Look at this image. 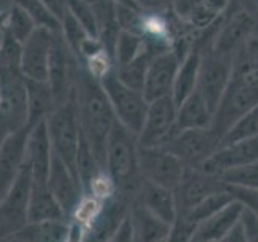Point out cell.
<instances>
[{
    "mask_svg": "<svg viewBox=\"0 0 258 242\" xmlns=\"http://www.w3.org/2000/svg\"><path fill=\"white\" fill-rule=\"evenodd\" d=\"M100 84L107 92L118 123L127 128L131 133L139 134L149 110V102L145 100L144 94L119 81L115 70L105 76Z\"/></svg>",
    "mask_w": 258,
    "mask_h": 242,
    "instance_id": "cell-6",
    "label": "cell"
},
{
    "mask_svg": "<svg viewBox=\"0 0 258 242\" xmlns=\"http://www.w3.org/2000/svg\"><path fill=\"white\" fill-rule=\"evenodd\" d=\"M0 119L12 133L28 126V87L20 67L0 65Z\"/></svg>",
    "mask_w": 258,
    "mask_h": 242,
    "instance_id": "cell-5",
    "label": "cell"
},
{
    "mask_svg": "<svg viewBox=\"0 0 258 242\" xmlns=\"http://www.w3.org/2000/svg\"><path fill=\"white\" fill-rule=\"evenodd\" d=\"M53 160V149L47 133L45 121H40L29 129L26 144V163L32 174V184L47 186Z\"/></svg>",
    "mask_w": 258,
    "mask_h": 242,
    "instance_id": "cell-19",
    "label": "cell"
},
{
    "mask_svg": "<svg viewBox=\"0 0 258 242\" xmlns=\"http://www.w3.org/2000/svg\"><path fill=\"white\" fill-rule=\"evenodd\" d=\"M137 158H139L137 134L115 121L105 144L103 168L116 183V191L133 192L139 188L142 174L139 173Z\"/></svg>",
    "mask_w": 258,
    "mask_h": 242,
    "instance_id": "cell-3",
    "label": "cell"
},
{
    "mask_svg": "<svg viewBox=\"0 0 258 242\" xmlns=\"http://www.w3.org/2000/svg\"><path fill=\"white\" fill-rule=\"evenodd\" d=\"M200 58H202V52L199 48H192L182 58L179 68H177L174 84H173V92H171V99L174 100L176 107L181 105L197 89Z\"/></svg>",
    "mask_w": 258,
    "mask_h": 242,
    "instance_id": "cell-25",
    "label": "cell"
},
{
    "mask_svg": "<svg viewBox=\"0 0 258 242\" xmlns=\"http://www.w3.org/2000/svg\"><path fill=\"white\" fill-rule=\"evenodd\" d=\"M36 23L31 18V15L24 10V8L18 4L12 5L7 15V23H5V31L8 34H12L16 40H20L23 44L32 32L36 29Z\"/></svg>",
    "mask_w": 258,
    "mask_h": 242,
    "instance_id": "cell-29",
    "label": "cell"
},
{
    "mask_svg": "<svg viewBox=\"0 0 258 242\" xmlns=\"http://www.w3.org/2000/svg\"><path fill=\"white\" fill-rule=\"evenodd\" d=\"M224 184L218 176L207 174L202 169L187 168L182 176L179 186L174 189L176 199V215H189L202 200H205L210 194L221 191Z\"/></svg>",
    "mask_w": 258,
    "mask_h": 242,
    "instance_id": "cell-15",
    "label": "cell"
},
{
    "mask_svg": "<svg viewBox=\"0 0 258 242\" xmlns=\"http://www.w3.org/2000/svg\"><path fill=\"white\" fill-rule=\"evenodd\" d=\"M102 165L97 160L95 153L92 152L91 145L86 142V139L81 136V142H79V149H78V157H76V174L79 177L81 184H83V189L86 194L87 186L91 184L92 177L102 171Z\"/></svg>",
    "mask_w": 258,
    "mask_h": 242,
    "instance_id": "cell-30",
    "label": "cell"
},
{
    "mask_svg": "<svg viewBox=\"0 0 258 242\" xmlns=\"http://www.w3.org/2000/svg\"><path fill=\"white\" fill-rule=\"evenodd\" d=\"M165 147L179 158L185 168L199 169L220 147V139L210 128L177 131Z\"/></svg>",
    "mask_w": 258,
    "mask_h": 242,
    "instance_id": "cell-10",
    "label": "cell"
},
{
    "mask_svg": "<svg viewBox=\"0 0 258 242\" xmlns=\"http://www.w3.org/2000/svg\"><path fill=\"white\" fill-rule=\"evenodd\" d=\"M139 10L144 12H158V13H166L171 12L174 0H136Z\"/></svg>",
    "mask_w": 258,
    "mask_h": 242,
    "instance_id": "cell-41",
    "label": "cell"
},
{
    "mask_svg": "<svg viewBox=\"0 0 258 242\" xmlns=\"http://www.w3.org/2000/svg\"><path fill=\"white\" fill-rule=\"evenodd\" d=\"M190 242H204V240H202V239H199L197 236H194V239H192Z\"/></svg>",
    "mask_w": 258,
    "mask_h": 242,
    "instance_id": "cell-50",
    "label": "cell"
},
{
    "mask_svg": "<svg viewBox=\"0 0 258 242\" xmlns=\"http://www.w3.org/2000/svg\"><path fill=\"white\" fill-rule=\"evenodd\" d=\"M29 223L45 221V220H68L63 208L52 196L47 186L32 184L29 199Z\"/></svg>",
    "mask_w": 258,
    "mask_h": 242,
    "instance_id": "cell-27",
    "label": "cell"
},
{
    "mask_svg": "<svg viewBox=\"0 0 258 242\" xmlns=\"http://www.w3.org/2000/svg\"><path fill=\"white\" fill-rule=\"evenodd\" d=\"M4 32H5V29H4V31H0V44H2V39H4Z\"/></svg>",
    "mask_w": 258,
    "mask_h": 242,
    "instance_id": "cell-52",
    "label": "cell"
},
{
    "mask_svg": "<svg viewBox=\"0 0 258 242\" xmlns=\"http://www.w3.org/2000/svg\"><path fill=\"white\" fill-rule=\"evenodd\" d=\"M220 242H248L247 237H245V232H244V228H242V224L239 223L236 228H234L231 232H228L226 236L220 240Z\"/></svg>",
    "mask_w": 258,
    "mask_h": 242,
    "instance_id": "cell-44",
    "label": "cell"
},
{
    "mask_svg": "<svg viewBox=\"0 0 258 242\" xmlns=\"http://www.w3.org/2000/svg\"><path fill=\"white\" fill-rule=\"evenodd\" d=\"M181 62L182 58L173 48L157 53L150 60L142 86V94L149 103L158 99H165V97H171L174 78Z\"/></svg>",
    "mask_w": 258,
    "mask_h": 242,
    "instance_id": "cell-13",
    "label": "cell"
},
{
    "mask_svg": "<svg viewBox=\"0 0 258 242\" xmlns=\"http://www.w3.org/2000/svg\"><path fill=\"white\" fill-rule=\"evenodd\" d=\"M47 188L52 192V196L63 208L64 215L71 220L73 212L76 210L81 199L84 197V189L79 177L63 163V161L53 153L50 173H48Z\"/></svg>",
    "mask_w": 258,
    "mask_h": 242,
    "instance_id": "cell-17",
    "label": "cell"
},
{
    "mask_svg": "<svg viewBox=\"0 0 258 242\" xmlns=\"http://www.w3.org/2000/svg\"><path fill=\"white\" fill-rule=\"evenodd\" d=\"M258 32V20L255 8L229 10L218 29L213 44L208 50H213L228 58H234L247 40Z\"/></svg>",
    "mask_w": 258,
    "mask_h": 242,
    "instance_id": "cell-8",
    "label": "cell"
},
{
    "mask_svg": "<svg viewBox=\"0 0 258 242\" xmlns=\"http://www.w3.org/2000/svg\"><path fill=\"white\" fill-rule=\"evenodd\" d=\"M137 166L144 179L171 191L179 186L187 169L182 161L166 147H139Z\"/></svg>",
    "mask_w": 258,
    "mask_h": 242,
    "instance_id": "cell-9",
    "label": "cell"
},
{
    "mask_svg": "<svg viewBox=\"0 0 258 242\" xmlns=\"http://www.w3.org/2000/svg\"><path fill=\"white\" fill-rule=\"evenodd\" d=\"M70 220H45L28 223L16 234L21 242H67Z\"/></svg>",
    "mask_w": 258,
    "mask_h": 242,
    "instance_id": "cell-26",
    "label": "cell"
},
{
    "mask_svg": "<svg viewBox=\"0 0 258 242\" xmlns=\"http://www.w3.org/2000/svg\"><path fill=\"white\" fill-rule=\"evenodd\" d=\"M144 50H145V39L141 34H136V32H129V31H119L115 47H113L115 68L131 63Z\"/></svg>",
    "mask_w": 258,
    "mask_h": 242,
    "instance_id": "cell-28",
    "label": "cell"
},
{
    "mask_svg": "<svg viewBox=\"0 0 258 242\" xmlns=\"http://www.w3.org/2000/svg\"><path fill=\"white\" fill-rule=\"evenodd\" d=\"M42 4L48 8V12H50L58 21H61L64 13L68 12L67 0H42Z\"/></svg>",
    "mask_w": 258,
    "mask_h": 242,
    "instance_id": "cell-43",
    "label": "cell"
},
{
    "mask_svg": "<svg viewBox=\"0 0 258 242\" xmlns=\"http://www.w3.org/2000/svg\"><path fill=\"white\" fill-rule=\"evenodd\" d=\"M231 200H234V197L228 192V189H226V186H224L221 191L210 194V196L205 200H202L189 215H184V216H187L189 220H192L199 226V223H202L204 220H207V218L215 215L216 212H220V210L228 205Z\"/></svg>",
    "mask_w": 258,
    "mask_h": 242,
    "instance_id": "cell-33",
    "label": "cell"
},
{
    "mask_svg": "<svg viewBox=\"0 0 258 242\" xmlns=\"http://www.w3.org/2000/svg\"><path fill=\"white\" fill-rule=\"evenodd\" d=\"M45 125L53 153L76 174V157L81 142V128L75 94L67 102L56 105L53 111L47 116Z\"/></svg>",
    "mask_w": 258,
    "mask_h": 242,
    "instance_id": "cell-4",
    "label": "cell"
},
{
    "mask_svg": "<svg viewBox=\"0 0 258 242\" xmlns=\"http://www.w3.org/2000/svg\"><path fill=\"white\" fill-rule=\"evenodd\" d=\"M134 242H136V240H134Z\"/></svg>",
    "mask_w": 258,
    "mask_h": 242,
    "instance_id": "cell-56",
    "label": "cell"
},
{
    "mask_svg": "<svg viewBox=\"0 0 258 242\" xmlns=\"http://www.w3.org/2000/svg\"><path fill=\"white\" fill-rule=\"evenodd\" d=\"M32 191V174L28 163L21 169L13 186L0 200V239L15 237L29 223V199Z\"/></svg>",
    "mask_w": 258,
    "mask_h": 242,
    "instance_id": "cell-7",
    "label": "cell"
},
{
    "mask_svg": "<svg viewBox=\"0 0 258 242\" xmlns=\"http://www.w3.org/2000/svg\"><path fill=\"white\" fill-rule=\"evenodd\" d=\"M258 105V65L236 55L232 75L220 103L213 113L210 129L221 139L236 121Z\"/></svg>",
    "mask_w": 258,
    "mask_h": 242,
    "instance_id": "cell-2",
    "label": "cell"
},
{
    "mask_svg": "<svg viewBox=\"0 0 258 242\" xmlns=\"http://www.w3.org/2000/svg\"><path fill=\"white\" fill-rule=\"evenodd\" d=\"M28 87V126L45 121L55 108V99L47 81L26 79Z\"/></svg>",
    "mask_w": 258,
    "mask_h": 242,
    "instance_id": "cell-24",
    "label": "cell"
},
{
    "mask_svg": "<svg viewBox=\"0 0 258 242\" xmlns=\"http://www.w3.org/2000/svg\"><path fill=\"white\" fill-rule=\"evenodd\" d=\"M5 242H21V240H20L18 237H16V236H15V237H12V239H8V240H5Z\"/></svg>",
    "mask_w": 258,
    "mask_h": 242,
    "instance_id": "cell-49",
    "label": "cell"
},
{
    "mask_svg": "<svg viewBox=\"0 0 258 242\" xmlns=\"http://www.w3.org/2000/svg\"><path fill=\"white\" fill-rule=\"evenodd\" d=\"M255 15H256V20H258V2L255 4Z\"/></svg>",
    "mask_w": 258,
    "mask_h": 242,
    "instance_id": "cell-51",
    "label": "cell"
},
{
    "mask_svg": "<svg viewBox=\"0 0 258 242\" xmlns=\"http://www.w3.org/2000/svg\"><path fill=\"white\" fill-rule=\"evenodd\" d=\"M0 242H5V240H2V239H0Z\"/></svg>",
    "mask_w": 258,
    "mask_h": 242,
    "instance_id": "cell-53",
    "label": "cell"
},
{
    "mask_svg": "<svg viewBox=\"0 0 258 242\" xmlns=\"http://www.w3.org/2000/svg\"><path fill=\"white\" fill-rule=\"evenodd\" d=\"M81 62H83L86 71L97 81H102L105 76L110 75V73L115 70V62H113V56L107 48H102V50L87 56V58Z\"/></svg>",
    "mask_w": 258,
    "mask_h": 242,
    "instance_id": "cell-36",
    "label": "cell"
},
{
    "mask_svg": "<svg viewBox=\"0 0 258 242\" xmlns=\"http://www.w3.org/2000/svg\"><path fill=\"white\" fill-rule=\"evenodd\" d=\"M258 137V105L252 108L244 116H240L228 133L224 134L220 145L232 144L239 141H248Z\"/></svg>",
    "mask_w": 258,
    "mask_h": 242,
    "instance_id": "cell-31",
    "label": "cell"
},
{
    "mask_svg": "<svg viewBox=\"0 0 258 242\" xmlns=\"http://www.w3.org/2000/svg\"><path fill=\"white\" fill-rule=\"evenodd\" d=\"M258 160V137L220 145L199 169L207 174L220 176L232 168H239Z\"/></svg>",
    "mask_w": 258,
    "mask_h": 242,
    "instance_id": "cell-18",
    "label": "cell"
},
{
    "mask_svg": "<svg viewBox=\"0 0 258 242\" xmlns=\"http://www.w3.org/2000/svg\"><path fill=\"white\" fill-rule=\"evenodd\" d=\"M242 212H244V205L236 199L231 200L220 212L199 223L196 236L204 242H220L240 223Z\"/></svg>",
    "mask_w": 258,
    "mask_h": 242,
    "instance_id": "cell-21",
    "label": "cell"
},
{
    "mask_svg": "<svg viewBox=\"0 0 258 242\" xmlns=\"http://www.w3.org/2000/svg\"><path fill=\"white\" fill-rule=\"evenodd\" d=\"M161 242H165V240H161Z\"/></svg>",
    "mask_w": 258,
    "mask_h": 242,
    "instance_id": "cell-55",
    "label": "cell"
},
{
    "mask_svg": "<svg viewBox=\"0 0 258 242\" xmlns=\"http://www.w3.org/2000/svg\"><path fill=\"white\" fill-rule=\"evenodd\" d=\"M129 216L133 221L136 242H161L166 239L169 224L158 220L142 205L133 202L129 207Z\"/></svg>",
    "mask_w": 258,
    "mask_h": 242,
    "instance_id": "cell-23",
    "label": "cell"
},
{
    "mask_svg": "<svg viewBox=\"0 0 258 242\" xmlns=\"http://www.w3.org/2000/svg\"><path fill=\"white\" fill-rule=\"evenodd\" d=\"M240 224L244 228L245 237L248 242H258V216L244 208L240 216Z\"/></svg>",
    "mask_w": 258,
    "mask_h": 242,
    "instance_id": "cell-39",
    "label": "cell"
},
{
    "mask_svg": "<svg viewBox=\"0 0 258 242\" xmlns=\"http://www.w3.org/2000/svg\"><path fill=\"white\" fill-rule=\"evenodd\" d=\"M237 55L242 56V58H245L250 63L258 65V32L247 40L244 47L237 52Z\"/></svg>",
    "mask_w": 258,
    "mask_h": 242,
    "instance_id": "cell-42",
    "label": "cell"
},
{
    "mask_svg": "<svg viewBox=\"0 0 258 242\" xmlns=\"http://www.w3.org/2000/svg\"><path fill=\"white\" fill-rule=\"evenodd\" d=\"M134 202L142 205L145 210H149L152 215H155L158 220L166 224H171L177 213L174 191L163 188V186L153 184L147 179L142 181L141 189L137 192Z\"/></svg>",
    "mask_w": 258,
    "mask_h": 242,
    "instance_id": "cell-20",
    "label": "cell"
},
{
    "mask_svg": "<svg viewBox=\"0 0 258 242\" xmlns=\"http://www.w3.org/2000/svg\"><path fill=\"white\" fill-rule=\"evenodd\" d=\"M107 242H134V229H133V221L131 216H127L119 224V228L115 231V234L107 240Z\"/></svg>",
    "mask_w": 258,
    "mask_h": 242,
    "instance_id": "cell-40",
    "label": "cell"
},
{
    "mask_svg": "<svg viewBox=\"0 0 258 242\" xmlns=\"http://www.w3.org/2000/svg\"><path fill=\"white\" fill-rule=\"evenodd\" d=\"M224 186L231 196L244 205L245 210H248V212H252L255 216H258V191L239 188V186H229V184H224Z\"/></svg>",
    "mask_w": 258,
    "mask_h": 242,
    "instance_id": "cell-38",
    "label": "cell"
},
{
    "mask_svg": "<svg viewBox=\"0 0 258 242\" xmlns=\"http://www.w3.org/2000/svg\"><path fill=\"white\" fill-rule=\"evenodd\" d=\"M10 133H12L10 129H8V128H7V125L4 123L2 119H0V147H2L4 141L7 139V136L10 134Z\"/></svg>",
    "mask_w": 258,
    "mask_h": 242,
    "instance_id": "cell-46",
    "label": "cell"
},
{
    "mask_svg": "<svg viewBox=\"0 0 258 242\" xmlns=\"http://www.w3.org/2000/svg\"><path fill=\"white\" fill-rule=\"evenodd\" d=\"M240 8H255V0H231L229 10H240Z\"/></svg>",
    "mask_w": 258,
    "mask_h": 242,
    "instance_id": "cell-45",
    "label": "cell"
},
{
    "mask_svg": "<svg viewBox=\"0 0 258 242\" xmlns=\"http://www.w3.org/2000/svg\"><path fill=\"white\" fill-rule=\"evenodd\" d=\"M213 113L208 108L207 102L200 92L194 91L181 105H177V116H176V133L184 129H199L210 128L212 125Z\"/></svg>",
    "mask_w": 258,
    "mask_h": 242,
    "instance_id": "cell-22",
    "label": "cell"
},
{
    "mask_svg": "<svg viewBox=\"0 0 258 242\" xmlns=\"http://www.w3.org/2000/svg\"><path fill=\"white\" fill-rule=\"evenodd\" d=\"M177 107L171 97L149 103L144 126L137 134L139 147H165L176 134Z\"/></svg>",
    "mask_w": 258,
    "mask_h": 242,
    "instance_id": "cell-12",
    "label": "cell"
},
{
    "mask_svg": "<svg viewBox=\"0 0 258 242\" xmlns=\"http://www.w3.org/2000/svg\"><path fill=\"white\" fill-rule=\"evenodd\" d=\"M55 34L56 32H52L50 29L37 26L34 32L23 42L21 73L26 76V79L47 81Z\"/></svg>",
    "mask_w": 258,
    "mask_h": 242,
    "instance_id": "cell-14",
    "label": "cell"
},
{
    "mask_svg": "<svg viewBox=\"0 0 258 242\" xmlns=\"http://www.w3.org/2000/svg\"><path fill=\"white\" fill-rule=\"evenodd\" d=\"M232 75V60L213 50L202 52L197 91L204 97L208 108L215 113L218 103L228 87Z\"/></svg>",
    "mask_w": 258,
    "mask_h": 242,
    "instance_id": "cell-11",
    "label": "cell"
},
{
    "mask_svg": "<svg viewBox=\"0 0 258 242\" xmlns=\"http://www.w3.org/2000/svg\"><path fill=\"white\" fill-rule=\"evenodd\" d=\"M256 2H258V0H255V4H256Z\"/></svg>",
    "mask_w": 258,
    "mask_h": 242,
    "instance_id": "cell-54",
    "label": "cell"
},
{
    "mask_svg": "<svg viewBox=\"0 0 258 242\" xmlns=\"http://www.w3.org/2000/svg\"><path fill=\"white\" fill-rule=\"evenodd\" d=\"M75 99L81 136L91 145L92 152L103 168L105 144H107L108 134L115 125L116 116L100 81L89 75L81 60L78 63L75 79Z\"/></svg>",
    "mask_w": 258,
    "mask_h": 242,
    "instance_id": "cell-1",
    "label": "cell"
},
{
    "mask_svg": "<svg viewBox=\"0 0 258 242\" xmlns=\"http://www.w3.org/2000/svg\"><path fill=\"white\" fill-rule=\"evenodd\" d=\"M218 177H220V181L224 184L258 191V160L244 166L232 168L229 171L220 174Z\"/></svg>",
    "mask_w": 258,
    "mask_h": 242,
    "instance_id": "cell-34",
    "label": "cell"
},
{
    "mask_svg": "<svg viewBox=\"0 0 258 242\" xmlns=\"http://www.w3.org/2000/svg\"><path fill=\"white\" fill-rule=\"evenodd\" d=\"M29 126L10 133L0 147V200L10 191L21 169L26 165V144Z\"/></svg>",
    "mask_w": 258,
    "mask_h": 242,
    "instance_id": "cell-16",
    "label": "cell"
},
{
    "mask_svg": "<svg viewBox=\"0 0 258 242\" xmlns=\"http://www.w3.org/2000/svg\"><path fill=\"white\" fill-rule=\"evenodd\" d=\"M197 224L184 215H176L174 221L169 224V231L165 242H190L196 236Z\"/></svg>",
    "mask_w": 258,
    "mask_h": 242,
    "instance_id": "cell-37",
    "label": "cell"
},
{
    "mask_svg": "<svg viewBox=\"0 0 258 242\" xmlns=\"http://www.w3.org/2000/svg\"><path fill=\"white\" fill-rule=\"evenodd\" d=\"M60 34L64 40V44L70 47V50L75 53V56L79 58V52L83 48L84 42L92 37L89 32L84 29V26L78 21V18L71 12H67L63 16V20L60 21Z\"/></svg>",
    "mask_w": 258,
    "mask_h": 242,
    "instance_id": "cell-32",
    "label": "cell"
},
{
    "mask_svg": "<svg viewBox=\"0 0 258 242\" xmlns=\"http://www.w3.org/2000/svg\"><path fill=\"white\" fill-rule=\"evenodd\" d=\"M113 4L116 5H121V7H129V8H137L139 10V7H137L136 0H111Z\"/></svg>",
    "mask_w": 258,
    "mask_h": 242,
    "instance_id": "cell-47",
    "label": "cell"
},
{
    "mask_svg": "<svg viewBox=\"0 0 258 242\" xmlns=\"http://www.w3.org/2000/svg\"><path fill=\"white\" fill-rule=\"evenodd\" d=\"M7 15H8V13H2V12H0V31H4V29H5Z\"/></svg>",
    "mask_w": 258,
    "mask_h": 242,
    "instance_id": "cell-48",
    "label": "cell"
},
{
    "mask_svg": "<svg viewBox=\"0 0 258 242\" xmlns=\"http://www.w3.org/2000/svg\"><path fill=\"white\" fill-rule=\"evenodd\" d=\"M13 2L21 5L24 10L31 15V18L34 20L36 26L50 29L52 32H60L61 29L60 21L48 12V8L42 4V0H13Z\"/></svg>",
    "mask_w": 258,
    "mask_h": 242,
    "instance_id": "cell-35",
    "label": "cell"
}]
</instances>
